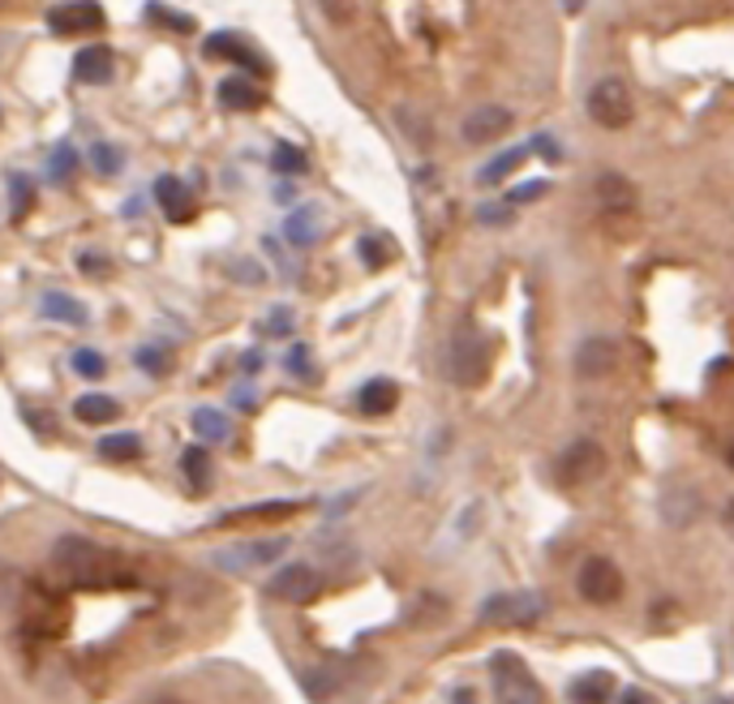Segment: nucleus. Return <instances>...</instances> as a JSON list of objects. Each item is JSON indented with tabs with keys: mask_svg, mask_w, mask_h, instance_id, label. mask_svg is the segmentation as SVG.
Returning a JSON list of instances; mask_svg holds the SVG:
<instances>
[{
	"mask_svg": "<svg viewBox=\"0 0 734 704\" xmlns=\"http://www.w3.org/2000/svg\"><path fill=\"white\" fill-rule=\"evenodd\" d=\"M155 202L168 211V219H177V224H185L190 215H194V194L185 190V181L181 177H159L155 181Z\"/></svg>",
	"mask_w": 734,
	"mask_h": 704,
	"instance_id": "nucleus-12",
	"label": "nucleus"
},
{
	"mask_svg": "<svg viewBox=\"0 0 734 704\" xmlns=\"http://www.w3.org/2000/svg\"><path fill=\"white\" fill-rule=\"evenodd\" d=\"M507 129H511V112H507V107H494V103L477 107V112H468L464 125H460L464 143H473V147H486V143H494V138H502Z\"/></svg>",
	"mask_w": 734,
	"mask_h": 704,
	"instance_id": "nucleus-7",
	"label": "nucleus"
},
{
	"mask_svg": "<svg viewBox=\"0 0 734 704\" xmlns=\"http://www.w3.org/2000/svg\"><path fill=\"white\" fill-rule=\"evenodd\" d=\"M284 550H289V537H267V542H249V546L224 554V558H241V563H271V558H280Z\"/></svg>",
	"mask_w": 734,
	"mask_h": 704,
	"instance_id": "nucleus-25",
	"label": "nucleus"
},
{
	"mask_svg": "<svg viewBox=\"0 0 734 704\" xmlns=\"http://www.w3.org/2000/svg\"><path fill=\"white\" fill-rule=\"evenodd\" d=\"M69 365H74L82 378H103V370H108V361H103L95 349H78L69 356Z\"/></svg>",
	"mask_w": 734,
	"mask_h": 704,
	"instance_id": "nucleus-32",
	"label": "nucleus"
},
{
	"mask_svg": "<svg viewBox=\"0 0 734 704\" xmlns=\"http://www.w3.org/2000/svg\"><path fill=\"white\" fill-rule=\"evenodd\" d=\"M538 147H541V155H545V159H558V147H554L550 138H538Z\"/></svg>",
	"mask_w": 734,
	"mask_h": 704,
	"instance_id": "nucleus-41",
	"label": "nucleus"
},
{
	"mask_svg": "<svg viewBox=\"0 0 734 704\" xmlns=\"http://www.w3.org/2000/svg\"><path fill=\"white\" fill-rule=\"evenodd\" d=\"M538 614H541V602L529 598V593H502V598L482 605V618H486V623H533Z\"/></svg>",
	"mask_w": 734,
	"mask_h": 704,
	"instance_id": "nucleus-10",
	"label": "nucleus"
},
{
	"mask_svg": "<svg viewBox=\"0 0 734 704\" xmlns=\"http://www.w3.org/2000/svg\"><path fill=\"white\" fill-rule=\"evenodd\" d=\"M395 404H399V391H395L392 378H374V383H365V387L357 391V408H361L365 417H387Z\"/></svg>",
	"mask_w": 734,
	"mask_h": 704,
	"instance_id": "nucleus-14",
	"label": "nucleus"
},
{
	"mask_svg": "<svg viewBox=\"0 0 734 704\" xmlns=\"http://www.w3.org/2000/svg\"><path fill=\"white\" fill-rule=\"evenodd\" d=\"M271 168H275L280 177H301V172H305V155L296 151L293 143H280V147L271 151Z\"/></svg>",
	"mask_w": 734,
	"mask_h": 704,
	"instance_id": "nucleus-28",
	"label": "nucleus"
},
{
	"mask_svg": "<svg viewBox=\"0 0 734 704\" xmlns=\"http://www.w3.org/2000/svg\"><path fill=\"white\" fill-rule=\"evenodd\" d=\"M731 468H734V447H731Z\"/></svg>",
	"mask_w": 734,
	"mask_h": 704,
	"instance_id": "nucleus-43",
	"label": "nucleus"
},
{
	"mask_svg": "<svg viewBox=\"0 0 734 704\" xmlns=\"http://www.w3.org/2000/svg\"><path fill=\"white\" fill-rule=\"evenodd\" d=\"M289 327H293V309H284V305H280V309H271V322H267V331H271V336H284Z\"/></svg>",
	"mask_w": 734,
	"mask_h": 704,
	"instance_id": "nucleus-36",
	"label": "nucleus"
},
{
	"mask_svg": "<svg viewBox=\"0 0 734 704\" xmlns=\"http://www.w3.org/2000/svg\"><path fill=\"white\" fill-rule=\"evenodd\" d=\"M74 417H78V421H87V425L116 421V417H121V404L112 400V396H82V400L74 404Z\"/></svg>",
	"mask_w": 734,
	"mask_h": 704,
	"instance_id": "nucleus-18",
	"label": "nucleus"
},
{
	"mask_svg": "<svg viewBox=\"0 0 734 704\" xmlns=\"http://www.w3.org/2000/svg\"><path fill=\"white\" fill-rule=\"evenodd\" d=\"M9 194H13V219H22V215L31 211V202H35V185H31V177L13 172V177H9Z\"/></svg>",
	"mask_w": 734,
	"mask_h": 704,
	"instance_id": "nucleus-31",
	"label": "nucleus"
},
{
	"mask_svg": "<svg viewBox=\"0 0 734 704\" xmlns=\"http://www.w3.org/2000/svg\"><path fill=\"white\" fill-rule=\"evenodd\" d=\"M52 558H56V567H65L69 576H87L91 567H99V546L87 542V537H60V542L52 546Z\"/></svg>",
	"mask_w": 734,
	"mask_h": 704,
	"instance_id": "nucleus-11",
	"label": "nucleus"
},
{
	"mask_svg": "<svg viewBox=\"0 0 734 704\" xmlns=\"http://www.w3.org/2000/svg\"><path fill=\"white\" fill-rule=\"evenodd\" d=\"M289 370H293V374H309V349H293V356H289Z\"/></svg>",
	"mask_w": 734,
	"mask_h": 704,
	"instance_id": "nucleus-38",
	"label": "nucleus"
},
{
	"mask_svg": "<svg viewBox=\"0 0 734 704\" xmlns=\"http://www.w3.org/2000/svg\"><path fill=\"white\" fill-rule=\"evenodd\" d=\"M91 163H95V172H103V177H116V172H121V151H116L112 143H95Z\"/></svg>",
	"mask_w": 734,
	"mask_h": 704,
	"instance_id": "nucleus-33",
	"label": "nucleus"
},
{
	"mask_svg": "<svg viewBox=\"0 0 734 704\" xmlns=\"http://www.w3.org/2000/svg\"><path fill=\"white\" fill-rule=\"evenodd\" d=\"M623 704H653V696L640 692V688H632V692H623Z\"/></svg>",
	"mask_w": 734,
	"mask_h": 704,
	"instance_id": "nucleus-40",
	"label": "nucleus"
},
{
	"mask_svg": "<svg viewBox=\"0 0 734 704\" xmlns=\"http://www.w3.org/2000/svg\"><path fill=\"white\" fill-rule=\"evenodd\" d=\"M112 69H116V56L103 44H91V48L74 56V78L78 82H112Z\"/></svg>",
	"mask_w": 734,
	"mask_h": 704,
	"instance_id": "nucleus-13",
	"label": "nucleus"
},
{
	"mask_svg": "<svg viewBox=\"0 0 734 704\" xmlns=\"http://www.w3.org/2000/svg\"><path fill=\"white\" fill-rule=\"evenodd\" d=\"M215 95H219V103H224L228 112H253V107H262V91H258L249 78H224Z\"/></svg>",
	"mask_w": 734,
	"mask_h": 704,
	"instance_id": "nucleus-15",
	"label": "nucleus"
},
{
	"mask_svg": "<svg viewBox=\"0 0 734 704\" xmlns=\"http://www.w3.org/2000/svg\"><path fill=\"white\" fill-rule=\"evenodd\" d=\"M489 374V340L473 327H460L451 340V378L460 387H482Z\"/></svg>",
	"mask_w": 734,
	"mask_h": 704,
	"instance_id": "nucleus-1",
	"label": "nucleus"
},
{
	"mask_svg": "<svg viewBox=\"0 0 734 704\" xmlns=\"http://www.w3.org/2000/svg\"><path fill=\"white\" fill-rule=\"evenodd\" d=\"M533 155V147H511V151H502L498 159H489L486 168H482V185H494V181H502V177H511L524 159Z\"/></svg>",
	"mask_w": 734,
	"mask_h": 704,
	"instance_id": "nucleus-21",
	"label": "nucleus"
},
{
	"mask_svg": "<svg viewBox=\"0 0 734 704\" xmlns=\"http://www.w3.org/2000/svg\"><path fill=\"white\" fill-rule=\"evenodd\" d=\"M48 26L56 35H87V31H99L103 26V9L99 4H52L48 9Z\"/></svg>",
	"mask_w": 734,
	"mask_h": 704,
	"instance_id": "nucleus-8",
	"label": "nucleus"
},
{
	"mask_svg": "<svg viewBox=\"0 0 734 704\" xmlns=\"http://www.w3.org/2000/svg\"><path fill=\"white\" fill-rule=\"evenodd\" d=\"M284 232H289V241H293V246H309V241H318V211H314V206H301V211H293Z\"/></svg>",
	"mask_w": 734,
	"mask_h": 704,
	"instance_id": "nucleus-23",
	"label": "nucleus"
},
{
	"mask_svg": "<svg viewBox=\"0 0 734 704\" xmlns=\"http://www.w3.org/2000/svg\"><path fill=\"white\" fill-rule=\"evenodd\" d=\"M597 198L606 202V206H614V211H623V206H632V202H636V190H632V181H628V177L606 172V177L597 181Z\"/></svg>",
	"mask_w": 734,
	"mask_h": 704,
	"instance_id": "nucleus-19",
	"label": "nucleus"
},
{
	"mask_svg": "<svg viewBox=\"0 0 734 704\" xmlns=\"http://www.w3.org/2000/svg\"><path fill=\"white\" fill-rule=\"evenodd\" d=\"M541 194H545V185H541V181H538V185H524V190H516L511 198H516V202H524V198H541Z\"/></svg>",
	"mask_w": 734,
	"mask_h": 704,
	"instance_id": "nucleus-39",
	"label": "nucleus"
},
{
	"mask_svg": "<svg viewBox=\"0 0 734 704\" xmlns=\"http://www.w3.org/2000/svg\"><path fill=\"white\" fill-rule=\"evenodd\" d=\"M455 704H477V701H473V692H460V696H455Z\"/></svg>",
	"mask_w": 734,
	"mask_h": 704,
	"instance_id": "nucleus-42",
	"label": "nucleus"
},
{
	"mask_svg": "<svg viewBox=\"0 0 734 704\" xmlns=\"http://www.w3.org/2000/svg\"><path fill=\"white\" fill-rule=\"evenodd\" d=\"M134 361H138L147 374H168V370H172V356L159 349H138L134 352Z\"/></svg>",
	"mask_w": 734,
	"mask_h": 704,
	"instance_id": "nucleus-34",
	"label": "nucleus"
},
{
	"mask_svg": "<svg viewBox=\"0 0 734 704\" xmlns=\"http://www.w3.org/2000/svg\"><path fill=\"white\" fill-rule=\"evenodd\" d=\"M606 473V452L592 443V439H580V443H572L563 459H558V481L563 486H588V481H597Z\"/></svg>",
	"mask_w": 734,
	"mask_h": 704,
	"instance_id": "nucleus-5",
	"label": "nucleus"
},
{
	"mask_svg": "<svg viewBox=\"0 0 734 704\" xmlns=\"http://www.w3.org/2000/svg\"><path fill=\"white\" fill-rule=\"evenodd\" d=\"M48 172H52V181H60V185H65V181L78 172V151H74L69 143H60V147L52 151V159H48Z\"/></svg>",
	"mask_w": 734,
	"mask_h": 704,
	"instance_id": "nucleus-29",
	"label": "nucleus"
},
{
	"mask_svg": "<svg viewBox=\"0 0 734 704\" xmlns=\"http://www.w3.org/2000/svg\"><path fill=\"white\" fill-rule=\"evenodd\" d=\"M296 515V503H258V507H241V511H228L219 515L215 524H237V520H289Z\"/></svg>",
	"mask_w": 734,
	"mask_h": 704,
	"instance_id": "nucleus-20",
	"label": "nucleus"
},
{
	"mask_svg": "<svg viewBox=\"0 0 734 704\" xmlns=\"http://www.w3.org/2000/svg\"><path fill=\"white\" fill-rule=\"evenodd\" d=\"M194 430L202 443H224V439H228V417H224L219 408H197Z\"/></svg>",
	"mask_w": 734,
	"mask_h": 704,
	"instance_id": "nucleus-22",
	"label": "nucleus"
},
{
	"mask_svg": "<svg viewBox=\"0 0 734 704\" xmlns=\"http://www.w3.org/2000/svg\"><path fill=\"white\" fill-rule=\"evenodd\" d=\"M202 52H206L211 60H241V65H249L253 73H262L258 56L245 48V39H237V35H211V39L202 44Z\"/></svg>",
	"mask_w": 734,
	"mask_h": 704,
	"instance_id": "nucleus-16",
	"label": "nucleus"
},
{
	"mask_svg": "<svg viewBox=\"0 0 734 704\" xmlns=\"http://www.w3.org/2000/svg\"><path fill=\"white\" fill-rule=\"evenodd\" d=\"M619 361V344L606 340V336H588L585 344L576 349V374L580 378H606Z\"/></svg>",
	"mask_w": 734,
	"mask_h": 704,
	"instance_id": "nucleus-9",
	"label": "nucleus"
},
{
	"mask_svg": "<svg viewBox=\"0 0 734 704\" xmlns=\"http://www.w3.org/2000/svg\"><path fill=\"white\" fill-rule=\"evenodd\" d=\"M181 468H185L190 486H194V490H202V486L211 481V455H206V447H190V452H185V459H181Z\"/></svg>",
	"mask_w": 734,
	"mask_h": 704,
	"instance_id": "nucleus-27",
	"label": "nucleus"
},
{
	"mask_svg": "<svg viewBox=\"0 0 734 704\" xmlns=\"http://www.w3.org/2000/svg\"><path fill=\"white\" fill-rule=\"evenodd\" d=\"M632 112H636V103H632V91H628L623 78H601V82H592V91H588V116H592L597 125L623 129V125L632 121Z\"/></svg>",
	"mask_w": 734,
	"mask_h": 704,
	"instance_id": "nucleus-3",
	"label": "nucleus"
},
{
	"mask_svg": "<svg viewBox=\"0 0 734 704\" xmlns=\"http://www.w3.org/2000/svg\"><path fill=\"white\" fill-rule=\"evenodd\" d=\"M318 589H323V576H318L314 567L289 563V567H280V571L271 576V589H267V593L280 598V602H314Z\"/></svg>",
	"mask_w": 734,
	"mask_h": 704,
	"instance_id": "nucleus-6",
	"label": "nucleus"
},
{
	"mask_svg": "<svg viewBox=\"0 0 734 704\" xmlns=\"http://www.w3.org/2000/svg\"><path fill=\"white\" fill-rule=\"evenodd\" d=\"M361 258H365L370 266H383V262H387L392 253H387V246H383V241H374V237H365V241H361Z\"/></svg>",
	"mask_w": 734,
	"mask_h": 704,
	"instance_id": "nucleus-35",
	"label": "nucleus"
},
{
	"mask_svg": "<svg viewBox=\"0 0 734 704\" xmlns=\"http://www.w3.org/2000/svg\"><path fill=\"white\" fill-rule=\"evenodd\" d=\"M489 679H494V692L502 696V704H545L538 679L529 674V666L516 654L489 657Z\"/></svg>",
	"mask_w": 734,
	"mask_h": 704,
	"instance_id": "nucleus-2",
	"label": "nucleus"
},
{
	"mask_svg": "<svg viewBox=\"0 0 734 704\" xmlns=\"http://www.w3.org/2000/svg\"><path fill=\"white\" fill-rule=\"evenodd\" d=\"M606 692H610V674H585L576 683V701L580 704H606Z\"/></svg>",
	"mask_w": 734,
	"mask_h": 704,
	"instance_id": "nucleus-30",
	"label": "nucleus"
},
{
	"mask_svg": "<svg viewBox=\"0 0 734 704\" xmlns=\"http://www.w3.org/2000/svg\"><path fill=\"white\" fill-rule=\"evenodd\" d=\"M301 683H305V696L327 701V696H336V692H340L343 679H340V670H327V666H323V670H309Z\"/></svg>",
	"mask_w": 734,
	"mask_h": 704,
	"instance_id": "nucleus-26",
	"label": "nucleus"
},
{
	"mask_svg": "<svg viewBox=\"0 0 734 704\" xmlns=\"http://www.w3.org/2000/svg\"><path fill=\"white\" fill-rule=\"evenodd\" d=\"M78 262H82V271H91V275H108V271H112V262H108V258H95V253H82Z\"/></svg>",
	"mask_w": 734,
	"mask_h": 704,
	"instance_id": "nucleus-37",
	"label": "nucleus"
},
{
	"mask_svg": "<svg viewBox=\"0 0 734 704\" xmlns=\"http://www.w3.org/2000/svg\"><path fill=\"white\" fill-rule=\"evenodd\" d=\"M576 589H580L585 602L610 605V602H619V593H623V571L614 567V558L592 554V558H585V567H580V576H576Z\"/></svg>",
	"mask_w": 734,
	"mask_h": 704,
	"instance_id": "nucleus-4",
	"label": "nucleus"
},
{
	"mask_svg": "<svg viewBox=\"0 0 734 704\" xmlns=\"http://www.w3.org/2000/svg\"><path fill=\"white\" fill-rule=\"evenodd\" d=\"M99 455L103 459H138L143 455V439L138 434H108V439H99Z\"/></svg>",
	"mask_w": 734,
	"mask_h": 704,
	"instance_id": "nucleus-24",
	"label": "nucleus"
},
{
	"mask_svg": "<svg viewBox=\"0 0 734 704\" xmlns=\"http://www.w3.org/2000/svg\"><path fill=\"white\" fill-rule=\"evenodd\" d=\"M39 309H44V318H52V322H69V327L87 322V305L78 302V297H65V293H48Z\"/></svg>",
	"mask_w": 734,
	"mask_h": 704,
	"instance_id": "nucleus-17",
	"label": "nucleus"
}]
</instances>
